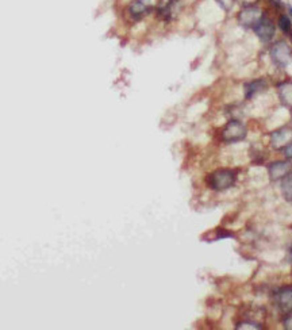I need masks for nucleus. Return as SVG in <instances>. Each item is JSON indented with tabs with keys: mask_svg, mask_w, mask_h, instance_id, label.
<instances>
[{
	"mask_svg": "<svg viewBox=\"0 0 292 330\" xmlns=\"http://www.w3.org/2000/svg\"><path fill=\"white\" fill-rule=\"evenodd\" d=\"M264 16V14L261 11V8L253 4V6H245L241 11L237 15L238 23L245 27V29H253L254 26L257 25Z\"/></svg>",
	"mask_w": 292,
	"mask_h": 330,
	"instance_id": "f03ea898",
	"label": "nucleus"
},
{
	"mask_svg": "<svg viewBox=\"0 0 292 330\" xmlns=\"http://www.w3.org/2000/svg\"><path fill=\"white\" fill-rule=\"evenodd\" d=\"M284 328L292 330V313L286 318V321H284Z\"/></svg>",
	"mask_w": 292,
	"mask_h": 330,
	"instance_id": "dca6fc26",
	"label": "nucleus"
},
{
	"mask_svg": "<svg viewBox=\"0 0 292 330\" xmlns=\"http://www.w3.org/2000/svg\"><path fill=\"white\" fill-rule=\"evenodd\" d=\"M281 190H283V194H284L286 199L292 200V175H287L286 178L283 179Z\"/></svg>",
	"mask_w": 292,
	"mask_h": 330,
	"instance_id": "f8f14e48",
	"label": "nucleus"
},
{
	"mask_svg": "<svg viewBox=\"0 0 292 330\" xmlns=\"http://www.w3.org/2000/svg\"><path fill=\"white\" fill-rule=\"evenodd\" d=\"M291 260H292V253H291Z\"/></svg>",
	"mask_w": 292,
	"mask_h": 330,
	"instance_id": "4be33fe9",
	"label": "nucleus"
},
{
	"mask_svg": "<svg viewBox=\"0 0 292 330\" xmlns=\"http://www.w3.org/2000/svg\"><path fill=\"white\" fill-rule=\"evenodd\" d=\"M284 153H286V156L288 157V159H292V142L290 144V145L287 146L286 150H284Z\"/></svg>",
	"mask_w": 292,
	"mask_h": 330,
	"instance_id": "a211bd4d",
	"label": "nucleus"
},
{
	"mask_svg": "<svg viewBox=\"0 0 292 330\" xmlns=\"http://www.w3.org/2000/svg\"><path fill=\"white\" fill-rule=\"evenodd\" d=\"M235 183V172L231 169H219L211 173L209 178V184L212 190L225 191Z\"/></svg>",
	"mask_w": 292,
	"mask_h": 330,
	"instance_id": "f257e3e1",
	"label": "nucleus"
},
{
	"mask_svg": "<svg viewBox=\"0 0 292 330\" xmlns=\"http://www.w3.org/2000/svg\"><path fill=\"white\" fill-rule=\"evenodd\" d=\"M237 329H261L260 325H256V324H249V322H241V324L237 325Z\"/></svg>",
	"mask_w": 292,
	"mask_h": 330,
	"instance_id": "2eb2a0df",
	"label": "nucleus"
},
{
	"mask_svg": "<svg viewBox=\"0 0 292 330\" xmlns=\"http://www.w3.org/2000/svg\"><path fill=\"white\" fill-rule=\"evenodd\" d=\"M273 4H276V6H280L281 4V0H271Z\"/></svg>",
	"mask_w": 292,
	"mask_h": 330,
	"instance_id": "6ab92c4d",
	"label": "nucleus"
},
{
	"mask_svg": "<svg viewBox=\"0 0 292 330\" xmlns=\"http://www.w3.org/2000/svg\"><path fill=\"white\" fill-rule=\"evenodd\" d=\"M253 30L254 33H256V35H257L262 42L271 41V39L275 37V32H276L273 22L269 19L268 16H262L260 22L254 26Z\"/></svg>",
	"mask_w": 292,
	"mask_h": 330,
	"instance_id": "39448f33",
	"label": "nucleus"
},
{
	"mask_svg": "<svg viewBox=\"0 0 292 330\" xmlns=\"http://www.w3.org/2000/svg\"><path fill=\"white\" fill-rule=\"evenodd\" d=\"M291 171V164L288 161H276L268 166V173L271 180H281Z\"/></svg>",
	"mask_w": 292,
	"mask_h": 330,
	"instance_id": "0eeeda50",
	"label": "nucleus"
},
{
	"mask_svg": "<svg viewBox=\"0 0 292 330\" xmlns=\"http://www.w3.org/2000/svg\"><path fill=\"white\" fill-rule=\"evenodd\" d=\"M178 0H160L157 6V13L160 18L162 19H169L173 16L175 7L178 6Z\"/></svg>",
	"mask_w": 292,
	"mask_h": 330,
	"instance_id": "9d476101",
	"label": "nucleus"
},
{
	"mask_svg": "<svg viewBox=\"0 0 292 330\" xmlns=\"http://www.w3.org/2000/svg\"><path fill=\"white\" fill-rule=\"evenodd\" d=\"M215 1L219 4V7H221L222 10H225V11H230L235 3V0H215Z\"/></svg>",
	"mask_w": 292,
	"mask_h": 330,
	"instance_id": "4468645a",
	"label": "nucleus"
},
{
	"mask_svg": "<svg viewBox=\"0 0 292 330\" xmlns=\"http://www.w3.org/2000/svg\"><path fill=\"white\" fill-rule=\"evenodd\" d=\"M292 142V130L291 129H280L271 134V145L275 149H283L287 148Z\"/></svg>",
	"mask_w": 292,
	"mask_h": 330,
	"instance_id": "423d86ee",
	"label": "nucleus"
},
{
	"mask_svg": "<svg viewBox=\"0 0 292 330\" xmlns=\"http://www.w3.org/2000/svg\"><path fill=\"white\" fill-rule=\"evenodd\" d=\"M150 10H152V6L147 0H134L129 6V13L135 19L145 16L146 14L150 13Z\"/></svg>",
	"mask_w": 292,
	"mask_h": 330,
	"instance_id": "1a4fd4ad",
	"label": "nucleus"
},
{
	"mask_svg": "<svg viewBox=\"0 0 292 330\" xmlns=\"http://www.w3.org/2000/svg\"><path fill=\"white\" fill-rule=\"evenodd\" d=\"M279 29L283 33L291 32V19L287 15H280L279 18Z\"/></svg>",
	"mask_w": 292,
	"mask_h": 330,
	"instance_id": "ddd939ff",
	"label": "nucleus"
},
{
	"mask_svg": "<svg viewBox=\"0 0 292 330\" xmlns=\"http://www.w3.org/2000/svg\"><path fill=\"white\" fill-rule=\"evenodd\" d=\"M248 134L246 126L238 119L230 121L222 130V138L226 142H238L242 141Z\"/></svg>",
	"mask_w": 292,
	"mask_h": 330,
	"instance_id": "7ed1b4c3",
	"label": "nucleus"
},
{
	"mask_svg": "<svg viewBox=\"0 0 292 330\" xmlns=\"http://www.w3.org/2000/svg\"><path fill=\"white\" fill-rule=\"evenodd\" d=\"M291 39H292V32H291Z\"/></svg>",
	"mask_w": 292,
	"mask_h": 330,
	"instance_id": "412c9836",
	"label": "nucleus"
},
{
	"mask_svg": "<svg viewBox=\"0 0 292 330\" xmlns=\"http://www.w3.org/2000/svg\"><path fill=\"white\" fill-rule=\"evenodd\" d=\"M276 305L284 313L292 311V287H286L276 294Z\"/></svg>",
	"mask_w": 292,
	"mask_h": 330,
	"instance_id": "6e6552de",
	"label": "nucleus"
},
{
	"mask_svg": "<svg viewBox=\"0 0 292 330\" xmlns=\"http://www.w3.org/2000/svg\"><path fill=\"white\" fill-rule=\"evenodd\" d=\"M267 87V84L264 80H254V82H249L245 85V96L246 99H250L253 98L256 94H260L261 91H264Z\"/></svg>",
	"mask_w": 292,
	"mask_h": 330,
	"instance_id": "9b49d317",
	"label": "nucleus"
},
{
	"mask_svg": "<svg viewBox=\"0 0 292 330\" xmlns=\"http://www.w3.org/2000/svg\"><path fill=\"white\" fill-rule=\"evenodd\" d=\"M240 3H241L242 6L245 7V6H253V4H256L259 0H238Z\"/></svg>",
	"mask_w": 292,
	"mask_h": 330,
	"instance_id": "f3484780",
	"label": "nucleus"
},
{
	"mask_svg": "<svg viewBox=\"0 0 292 330\" xmlns=\"http://www.w3.org/2000/svg\"><path fill=\"white\" fill-rule=\"evenodd\" d=\"M271 57L279 66H287L292 60V50L284 41H277L271 49Z\"/></svg>",
	"mask_w": 292,
	"mask_h": 330,
	"instance_id": "20e7f679",
	"label": "nucleus"
},
{
	"mask_svg": "<svg viewBox=\"0 0 292 330\" xmlns=\"http://www.w3.org/2000/svg\"><path fill=\"white\" fill-rule=\"evenodd\" d=\"M288 13H290V16L292 18V7H288Z\"/></svg>",
	"mask_w": 292,
	"mask_h": 330,
	"instance_id": "aec40b11",
	"label": "nucleus"
}]
</instances>
